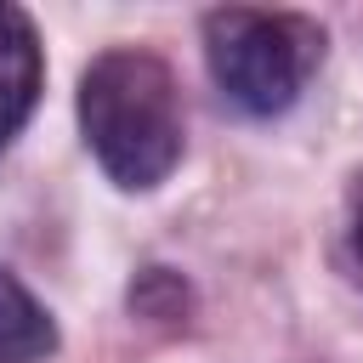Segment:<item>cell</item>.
<instances>
[{
    "instance_id": "obj_1",
    "label": "cell",
    "mask_w": 363,
    "mask_h": 363,
    "mask_svg": "<svg viewBox=\"0 0 363 363\" xmlns=\"http://www.w3.org/2000/svg\"><path fill=\"white\" fill-rule=\"evenodd\" d=\"M79 130L108 182L147 193L182 159V96L176 74L136 45L102 51L79 74Z\"/></svg>"
},
{
    "instance_id": "obj_2",
    "label": "cell",
    "mask_w": 363,
    "mask_h": 363,
    "mask_svg": "<svg viewBox=\"0 0 363 363\" xmlns=\"http://www.w3.org/2000/svg\"><path fill=\"white\" fill-rule=\"evenodd\" d=\"M204 62L244 113H284L323 62V28L301 11L221 6L204 17Z\"/></svg>"
},
{
    "instance_id": "obj_3",
    "label": "cell",
    "mask_w": 363,
    "mask_h": 363,
    "mask_svg": "<svg viewBox=\"0 0 363 363\" xmlns=\"http://www.w3.org/2000/svg\"><path fill=\"white\" fill-rule=\"evenodd\" d=\"M40 40H34V23L28 11L17 6H0V147L23 130V119L34 113V96H40Z\"/></svg>"
},
{
    "instance_id": "obj_4",
    "label": "cell",
    "mask_w": 363,
    "mask_h": 363,
    "mask_svg": "<svg viewBox=\"0 0 363 363\" xmlns=\"http://www.w3.org/2000/svg\"><path fill=\"white\" fill-rule=\"evenodd\" d=\"M57 352L51 312L0 267V363H40Z\"/></svg>"
},
{
    "instance_id": "obj_5",
    "label": "cell",
    "mask_w": 363,
    "mask_h": 363,
    "mask_svg": "<svg viewBox=\"0 0 363 363\" xmlns=\"http://www.w3.org/2000/svg\"><path fill=\"white\" fill-rule=\"evenodd\" d=\"M352 244H357V261H363V210H357V227H352Z\"/></svg>"
}]
</instances>
